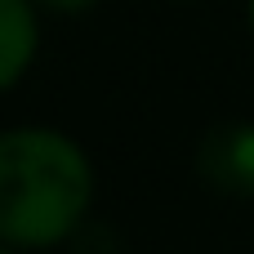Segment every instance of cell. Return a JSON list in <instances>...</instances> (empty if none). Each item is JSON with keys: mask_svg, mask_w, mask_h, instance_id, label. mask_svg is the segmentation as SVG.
I'll return each instance as SVG.
<instances>
[{"mask_svg": "<svg viewBox=\"0 0 254 254\" xmlns=\"http://www.w3.org/2000/svg\"><path fill=\"white\" fill-rule=\"evenodd\" d=\"M94 174L85 152L54 129L0 134V241L54 246L89 210Z\"/></svg>", "mask_w": 254, "mask_h": 254, "instance_id": "1", "label": "cell"}, {"mask_svg": "<svg viewBox=\"0 0 254 254\" xmlns=\"http://www.w3.org/2000/svg\"><path fill=\"white\" fill-rule=\"evenodd\" d=\"M196 174L223 196H254V125L228 121L214 125L196 147Z\"/></svg>", "mask_w": 254, "mask_h": 254, "instance_id": "2", "label": "cell"}, {"mask_svg": "<svg viewBox=\"0 0 254 254\" xmlns=\"http://www.w3.org/2000/svg\"><path fill=\"white\" fill-rule=\"evenodd\" d=\"M36 58V13L27 0H0V89H9Z\"/></svg>", "mask_w": 254, "mask_h": 254, "instance_id": "3", "label": "cell"}, {"mask_svg": "<svg viewBox=\"0 0 254 254\" xmlns=\"http://www.w3.org/2000/svg\"><path fill=\"white\" fill-rule=\"evenodd\" d=\"M45 9H54V13H80V9H89V4H98V0H40Z\"/></svg>", "mask_w": 254, "mask_h": 254, "instance_id": "4", "label": "cell"}, {"mask_svg": "<svg viewBox=\"0 0 254 254\" xmlns=\"http://www.w3.org/2000/svg\"><path fill=\"white\" fill-rule=\"evenodd\" d=\"M250 18H254V0H250Z\"/></svg>", "mask_w": 254, "mask_h": 254, "instance_id": "5", "label": "cell"}, {"mask_svg": "<svg viewBox=\"0 0 254 254\" xmlns=\"http://www.w3.org/2000/svg\"><path fill=\"white\" fill-rule=\"evenodd\" d=\"M0 254H9V250H0Z\"/></svg>", "mask_w": 254, "mask_h": 254, "instance_id": "6", "label": "cell"}]
</instances>
